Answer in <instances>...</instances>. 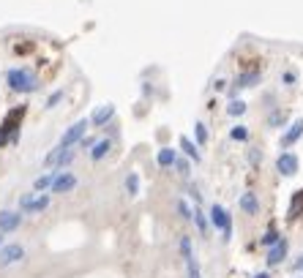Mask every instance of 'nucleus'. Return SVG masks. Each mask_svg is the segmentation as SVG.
Returning a JSON list of instances; mask_svg holds the SVG:
<instances>
[{
    "instance_id": "5",
    "label": "nucleus",
    "mask_w": 303,
    "mask_h": 278,
    "mask_svg": "<svg viewBox=\"0 0 303 278\" xmlns=\"http://www.w3.org/2000/svg\"><path fill=\"white\" fill-rule=\"evenodd\" d=\"M87 125H90V120H77L74 125H68V129L63 131V137H60L58 145H60V147H74V145H79V142L85 139Z\"/></svg>"
},
{
    "instance_id": "6",
    "label": "nucleus",
    "mask_w": 303,
    "mask_h": 278,
    "mask_svg": "<svg viewBox=\"0 0 303 278\" xmlns=\"http://www.w3.org/2000/svg\"><path fill=\"white\" fill-rule=\"evenodd\" d=\"M25 259V245L19 243H9L0 248V267H9V265H17V262Z\"/></svg>"
},
{
    "instance_id": "33",
    "label": "nucleus",
    "mask_w": 303,
    "mask_h": 278,
    "mask_svg": "<svg viewBox=\"0 0 303 278\" xmlns=\"http://www.w3.org/2000/svg\"><path fill=\"white\" fill-rule=\"evenodd\" d=\"M0 248H3V235H0Z\"/></svg>"
},
{
    "instance_id": "7",
    "label": "nucleus",
    "mask_w": 303,
    "mask_h": 278,
    "mask_svg": "<svg viewBox=\"0 0 303 278\" xmlns=\"http://www.w3.org/2000/svg\"><path fill=\"white\" fill-rule=\"evenodd\" d=\"M74 188H77V174L63 169L58 178H55V183H52L50 191H52V194H68V191H74Z\"/></svg>"
},
{
    "instance_id": "3",
    "label": "nucleus",
    "mask_w": 303,
    "mask_h": 278,
    "mask_svg": "<svg viewBox=\"0 0 303 278\" xmlns=\"http://www.w3.org/2000/svg\"><path fill=\"white\" fill-rule=\"evenodd\" d=\"M208 221H211L213 229H219L224 240H229V235H232V216L227 213V208H221V205H213Z\"/></svg>"
},
{
    "instance_id": "10",
    "label": "nucleus",
    "mask_w": 303,
    "mask_h": 278,
    "mask_svg": "<svg viewBox=\"0 0 303 278\" xmlns=\"http://www.w3.org/2000/svg\"><path fill=\"white\" fill-rule=\"evenodd\" d=\"M22 224V213L19 210H0V235L14 232Z\"/></svg>"
},
{
    "instance_id": "19",
    "label": "nucleus",
    "mask_w": 303,
    "mask_h": 278,
    "mask_svg": "<svg viewBox=\"0 0 303 278\" xmlns=\"http://www.w3.org/2000/svg\"><path fill=\"white\" fill-rule=\"evenodd\" d=\"M178 245H180V257H183V262L189 265V262L194 259V251H191V237H189V235H183Z\"/></svg>"
},
{
    "instance_id": "9",
    "label": "nucleus",
    "mask_w": 303,
    "mask_h": 278,
    "mask_svg": "<svg viewBox=\"0 0 303 278\" xmlns=\"http://www.w3.org/2000/svg\"><path fill=\"white\" fill-rule=\"evenodd\" d=\"M112 117H115V104H101V107L93 109V115L87 117V120H90V125H96V129H101V125H107Z\"/></svg>"
},
{
    "instance_id": "17",
    "label": "nucleus",
    "mask_w": 303,
    "mask_h": 278,
    "mask_svg": "<svg viewBox=\"0 0 303 278\" xmlns=\"http://www.w3.org/2000/svg\"><path fill=\"white\" fill-rule=\"evenodd\" d=\"M257 79H260V74H257V71H251V74H241V77H238V79H235V87H232V96H235V93H238V87H251L254 82H257Z\"/></svg>"
},
{
    "instance_id": "11",
    "label": "nucleus",
    "mask_w": 303,
    "mask_h": 278,
    "mask_svg": "<svg viewBox=\"0 0 303 278\" xmlns=\"http://www.w3.org/2000/svg\"><path fill=\"white\" fill-rule=\"evenodd\" d=\"M287 251H290V245H287V240H282V243H276L273 248H268V257H265V262L270 267H276V265H282L284 262V257H287Z\"/></svg>"
},
{
    "instance_id": "20",
    "label": "nucleus",
    "mask_w": 303,
    "mask_h": 278,
    "mask_svg": "<svg viewBox=\"0 0 303 278\" xmlns=\"http://www.w3.org/2000/svg\"><path fill=\"white\" fill-rule=\"evenodd\" d=\"M180 147H183V153H186L189 158H194V161H199V158H202V156H199V150H197V145H194L189 137H180Z\"/></svg>"
},
{
    "instance_id": "13",
    "label": "nucleus",
    "mask_w": 303,
    "mask_h": 278,
    "mask_svg": "<svg viewBox=\"0 0 303 278\" xmlns=\"http://www.w3.org/2000/svg\"><path fill=\"white\" fill-rule=\"evenodd\" d=\"M238 205H241V210H243V213H249V216H254V213L260 210V202H257V196H254V191H246V194H241V199H238Z\"/></svg>"
},
{
    "instance_id": "23",
    "label": "nucleus",
    "mask_w": 303,
    "mask_h": 278,
    "mask_svg": "<svg viewBox=\"0 0 303 278\" xmlns=\"http://www.w3.org/2000/svg\"><path fill=\"white\" fill-rule=\"evenodd\" d=\"M276 243H282V235H278L276 229H268V232L262 235V245H265V248H273Z\"/></svg>"
},
{
    "instance_id": "15",
    "label": "nucleus",
    "mask_w": 303,
    "mask_h": 278,
    "mask_svg": "<svg viewBox=\"0 0 303 278\" xmlns=\"http://www.w3.org/2000/svg\"><path fill=\"white\" fill-rule=\"evenodd\" d=\"M109 150H112V139H99V142L90 147V158H93V161H101V158H104Z\"/></svg>"
},
{
    "instance_id": "12",
    "label": "nucleus",
    "mask_w": 303,
    "mask_h": 278,
    "mask_svg": "<svg viewBox=\"0 0 303 278\" xmlns=\"http://www.w3.org/2000/svg\"><path fill=\"white\" fill-rule=\"evenodd\" d=\"M300 137H303V117H298V120H295L290 129H287V134L282 137V145L290 147V145H295V142H298Z\"/></svg>"
},
{
    "instance_id": "25",
    "label": "nucleus",
    "mask_w": 303,
    "mask_h": 278,
    "mask_svg": "<svg viewBox=\"0 0 303 278\" xmlns=\"http://www.w3.org/2000/svg\"><path fill=\"white\" fill-rule=\"evenodd\" d=\"M229 137H232L235 142H246L249 139V129H246V125H235V129L229 131Z\"/></svg>"
},
{
    "instance_id": "14",
    "label": "nucleus",
    "mask_w": 303,
    "mask_h": 278,
    "mask_svg": "<svg viewBox=\"0 0 303 278\" xmlns=\"http://www.w3.org/2000/svg\"><path fill=\"white\" fill-rule=\"evenodd\" d=\"M58 169H50L46 174H41V178H36V183H33V191L36 194H41V191H46V188H52V183H55V178H58Z\"/></svg>"
},
{
    "instance_id": "4",
    "label": "nucleus",
    "mask_w": 303,
    "mask_h": 278,
    "mask_svg": "<svg viewBox=\"0 0 303 278\" xmlns=\"http://www.w3.org/2000/svg\"><path fill=\"white\" fill-rule=\"evenodd\" d=\"M46 208H50V196L46 194H22L19 196V213H44Z\"/></svg>"
},
{
    "instance_id": "27",
    "label": "nucleus",
    "mask_w": 303,
    "mask_h": 278,
    "mask_svg": "<svg viewBox=\"0 0 303 278\" xmlns=\"http://www.w3.org/2000/svg\"><path fill=\"white\" fill-rule=\"evenodd\" d=\"M63 98V90H55L50 98H46V109H52V107H58V101Z\"/></svg>"
},
{
    "instance_id": "16",
    "label": "nucleus",
    "mask_w": 303,
    "mask_h": 278,
    "mask_svg": "<svg viewBox=\"0 0 303 278\" xmlns=\"http://www.w3.org/2000/svg\"><path fill=\"white\" fill-rule=\"evenodd\" d=\"M156 161H158V166H175V161H178V153H175L172 147H161L158 150V156H156Z\"/></svg>"
},
{
    "instance_id": "29",
    "label": "nucleus",
    "mask_w": 303,
    "mask_h": 278,
    "mask_svg": "<svg viewBox=\"0 0 303 278\" xmlns=\"http://www.w3.org/2000/svg\"><path fill=\"white\" fill-rule=\"evenodd\" d=\"M189 196H191V199H194L197 205H199V202H202V194H199V191H197V186H189Z\"/></svg>"
},
{
    "instance_id": "22",
    "label": "nucleus",
    "mask_w": 303,
    "mask_h": 278,
    "mask_svg": "<svg viewBox=\"0 0 303 278\" xmlns=\"http://www.w3.org/2000/svg\"><path fill=\"white\" fill-rule=\"evenodd\" d=\"M126 191H129L131 196L139 194V174H137V172H131L129 178H126Z\"/></svg>"
},
{
    "instance_id": "26",
    "label": "nucleus",
    "mask_w": 303,
    "mask_h": 278,
    "mask_svg": "<svg viewBox=\"0 0 303 278\" xmlns=\"http://www.w3.org/2000/svg\"><path fill=\"white\" fill-rule=\"evenodd\" d=\"M178 213H180V216L186 218V221H194V210H191L189 205H186V199H178Z\"/></svg>"
},
{
    "instance_id": "21",
    "label": "nucleus",
    "mask_w": 303,
    "mask_h": 278,
    "mask_svg": "<svg viewBox=\"0 0 303 278\" xmlns=\"http://www.w3.org/2000/svg\"><path fill=\"white\" fill-rule=\"evenodd\" d=\"M243 112H246V104H243L241 98H232V101L227 104V115H229V117H241Z\"/></svg>"
},
{
    "instance_id": "31",
    "label": "nucleus",
    "mask_w": 303,
    "mask_h": 278,
    "mask_svg": "<svg viewBox=\"0 0 303 278\" xmlns=\"http://www.w3.org/2000/svg\"><path fill=\"white\" fill-rule=\"evenodd\" d=\"M292 270H303V257H300V259H295V262H292Z\"/></svg>"
},
{
    "instance_id": "1",
    "label": "nucleus",
    "mask_w": 303,
    "mask_h": 278,
    "mask_svg": "<svg viewBox=\"0 0 303 278\" xmlns=\"http://www.w3.org/2000/svg\"><path fill=\"white\" fill-rule=\"evenodd\" d=\"M6 85H9L14 93H36L38 87H41V79L30 68H9L6 71Z\"/></svg>"
},
{
    "instance_id": "30",
    "label": "nucleus",
    "mask_w": 303,
    "mask_h": 278,
    "mask_svg": "<svg viewBox=\"0 0 303 278\" xmlns=\"http://www.w3.org/2000/svg\"><path fill=\"white\" fill-rule=\"evenodd\" d=\"M282 79H284V85H295V79H298V77H295V71H284Z\"/></svg>"
},
{
    "instance_id": "18",
    "label": "nucleus",
    "mask_w": 303,
    "mask_h": 278,
    "mask_svg": "<svg viewBox=\"0 0 303 278\" xmlns=\"http://www.w3.org/2000/svg\"><path fill=\"white\" fill-rule=\"evenodd\" d=\"M194 224H197V229H199V235H208V229H211V221L205 218V213L199 210V208H194Z\"/></svg>"
},
{
    "instance_id": "28",
    "label": "nucleus",
    "mask_w": 303,
    "mask_h": 278,
    "mask_svg": "<svg viewBox=\"0 0 303 278\" xmlns=\"http://www.w3.org/2000/svg\"><path fill=\"white\" fill-rule=\"evenodd\" d=\"M175 166H178V172L183 174V178H189V172H191V169H189V161H183V158H178V161H175Z\"/></svg>"
},
{
    "instance_id": "32",
    "label": "nucleus",
    "mask_w": 303,
    "mask_h": 278,
    "mask_svg": "<svg viewBox=\"0 0 303 278\" xmlns=\"http://www.w3.org/2000/svg\"><path fill=\"white\" fill-rule=\"evenodd\" d=\"M254 278H270V273H257V275H254Z\"/></svg>"
},
{
    "instance_id": "24",
    "label": "nucleus",
    "mask_w": 303,
    "mask_h": 278,
    "mask_svg": "<svg viewBox=\"0 0 303 278\" xmlns=\"http://www.w3.org/2000/svg\"><path fill=\"white\" fill-rule=\"evenodd\" d=\"M194 137H197V145H205V142H208V129H205V123H194Z\"/></svg>"
},
{
    "instance_id": "8",
    "label": "nucleus",
    "mask_w": 303,
    "mask_h": 278,
    "mask_svg": "<svg viewBox=\"0 0 303 278\" xmlns=\"http://www.w3.org/2000/svg\"><path fill=\"white\" fill-rule=\"evenodd\" d=\"M276 169H278V174H284V178H292L295 172H298V156L295 153H278V158H276Z\"/></svg>"
},
{
    "instance_id": "2",
    "label": "nucleus",
    "mask_w": 303,
    "mask_h": 278,
    "mask_svg": "<svg viewBox=\"0 0 303 278\" xmlns=\"http://www.w3.org/2000/svg\"><path fill=\"white\" fill-rule=\"evenodd\" d=\"M74 156H77V150H74V147H60V145H55L50 153H46L44 166H52V169L63 172V166H68L71 161H74Z\"/></svg>"
}]
</instances>
